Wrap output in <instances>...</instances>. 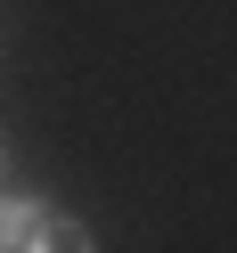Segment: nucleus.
Segmentation results:
<instances>
[{
  "label": "nucleus",
  "instance_id": "nucleus-1",
  "mask_svg": "<svg viewBox=\"0 0 237 253\" xmlns=\"http://www.w3.org/2000/svg\"><path fill=\"white\" fill-rule=\"evenodd\" d=\"M41 220H49V196H33V188H17V196H8V188H0V253H17Z\"/></svg>",
  "mask_w": 237,
  "mask_h": 253
},
{
  "label": "nucleus",
  "instance_id": "nucleus-2",
  "mask_svg": "<svg viewBox=\"0 0 237 253\" xmlns=\"http://www.w3.org/2000/svg\"><path fill=\"white\" fill-rule=\"evenodd\" d=\"M17 253H90V229H82V220H66V212H49Z\"/></svg>",
  "mask_w": 237,
  "mask_h": 253
},
{
  "label": "nucleus",
  "instance_id": "nucleus-3",
  "mask_svg": "<svg viewBox=\"0 0 237 253\" xmlns=\"http://www.w3.org/2000/svg\"><path fill=\"white\" fill-rule=\"evenodd\" d=\"M0 180H8V147H0Z\"/></svg>",
  "mask_w": 237,
  "mask_h": 253
}]
</instances>
